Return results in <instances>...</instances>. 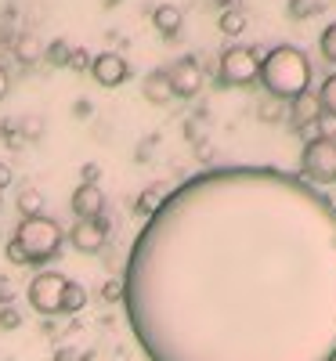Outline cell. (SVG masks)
Listing matches in <instances>:
<instances>
[{
    "label": "cell",
    "instance_id": "6da1fadb",
    "mask_svg": "<svg viewBox=\"0 0 336 361\" xmlns=\"http://www.w3.org/2000/svg\"><path fill=\"white\" fill-rule=\"evenodd\" d=\"M148 361H336V209L279 170H210L148 217L124 275Z\"/></svg>",
    "mask_w": 336,
    "mask_h": 361
},
{
    "label": "cell",
    "instance_id": "7a4b0ae2",
    "mask_svg": "<svg viewBox=\"0 0 336 361\" xmlns=\"http://www.w3.org/2000/svg\"><path fill=\"white\" fill-rule=\"evenodd\" d=\"M257 83L264 94L275 102H293L304 90H311V62L296 44H279L260 58V76Z\"/></svg>",
    "mask_w": 336,
    "mask_h": 361
},
{
    "label": "cell",
    "instance_id": "3957f363",
    "mask_svg": "<svg viewBox=\"0 0 336 361\" xmlns=\"http://www.w3.org/2000/svg\"><path fill=\"white\" fill-rule=\"evenodd\" d=\"M11 238H15V243L22 246V253H25V264H33V267H44L47 260H54L58 253H62V243H66L62 224H58L54 217H47V214H37V217H22Z\"/></svg>",
    "mask_w": 336,
    "mask_h": 361
},
{
    "label": "cell",
    "instance_id": "277c9868",
    "mask_svg": "<svg viewBox=\"0 0 336 361\" xmlns=\"http://www.w3.org/2000/svg\"><path fill=\"white\" fill-rule=\"evenodd\" d=\"M300 173L308 185H336V137H315L304 145Z\"/></svg>",
    "mask_w": 336,
    "mask_h": 361
},
{
    "label": "cell",
    "instance_id": "5b68a950",
    "mask_svg": "<svg viewBox=\"0 0 336 361\" xmlns=\"http://www.w3.org/2000/svg\"><path fill=\"white\" fill-rule=\"evenodd\" d=\"M260 76V54L257 47H228L221 51V62H217V80L224 87H250Z\"/></svg>",
    "mask_w": 336,
    "mask_h": 361
},
{
    "label": "cell",
    "instance_id": "8992f818",
    "mask_svg": "<svg viewBox=\"0 0 336 361\" xmlns=\"http://www.w3.org/2000/svg\"><path fill=\"white\" fill-rule=\"evenodd\" d=\"M66 275H58V271H37L33 282H29L25 296H29V307L44 318H54L62 314V296H66Z\"/></svg>",
    "mask_w": 336,
    "mask_h": 361
},
{
    "label": "cell",
    "instance_id": "52a82bcc",
    "mask_svg": "<svg viewBox=\"0 0 336 361\" xmlns=\"http://www.w3.org/2000/svg\"><path fill=\"white\" fill-rule=\"evenodd\" d=\"M105 243H109V217H105V214L95 217V221H76L73 231H69V246H73L76 253H83V257L102 253Z\"/></svg>",
    "mask_w": 336,
    "mask_h": 361
},
{
    "label": "cell",
    "instance_id": "ba28073f",
    "mask_svg": "<svg viewBox=\"0 0 336 361\" xmlns=\"http://www.w3.org/2000/svg\"><path fill=\"white\" fill-rule=\"evenodd\" d=\"M167 80H170L174 98H196L203 90V66L196 62L192 54H185V58H177V62L167 69Z\"/></svg>",
    "mask_w": 336,
    "mask_h": 361
},
{
    "label": "cell",
    "instance_id": "9c48e42d",
    "mask_svg": "<svg viewBox=\"0 0 336 361\" xmlns=\"http://www.w3.org/2000/svg\"><path fill=\"white\" fill-rule=\"evenodd\" d=\"M90 76H95L98 87H119V83H127L131 66L119 51H102V54H95V62H90Z\"/></svg>",
    "mask_w": 336,
    "mask_h": 361
},
{
    "label": "cell",
    "instance_id": "30bf717a",
    "mask_svg": "<svg viewBox=\"0 0 336 361\" xmlns=\"http://www.w3.org/2000/svg\"><path fill=\"white\" fill-rule=\"evenodd\" d=\"M69 209L76 221H95L105 214V192L98 185H76L73 199H69Z\"/></svg>",
    "mask_w": 336,
    "mask_h": 361
},
{
    "label": "cell",
    "instance_id": "8fae6325",
    "mask_svg": "<svg viewBox=\"0 0 336 361\" xmlns=\"http://www.w3.org/2000/svg\"><path fill=\"white\" fill-rule=\"evenodd\" d=\"M286 116H289L293 130H296V127H308V123H318V119H322V105H318V94H311V90H304L300 98H293V102H289Z\"/></svg>",
    "mask_w": 336,
    "mask_h": 361
},
{
    "label": "cell",
    "instance_id": "7c38bea8",
    "mask_svg": "<svg viewBox=\"0 0 336 361\" xmlns=\"http://www.w3.org/2000/svg\"><path fill=\"white\" fill-rule=\"evenodd\" d=\"M174 188H170V180H156V185H148L141 195H138V202H134V217H141V221H148L156 209L167 202V195H170Z\"/></svg>",
    "mask_w": 336,
    "mask_h": 361
},
{
    "label": "cell",
    "instance_id": "4fadbf2b",
    "mask_svg": "<svg viewBox=\"0 0 336 361\" xmlns=\"http://www.w3.org/2000/svg\"><path fill=\"white\" fill-rule=\"evenodd\" d=\"M141 94H145V102H152V105H170L174 90H170L167 69H152V73L141 80Z\"/></svg>",
    "mask_w": 336,
    "mask_h": 361
},
{
    "label": "cell",
    "instance_id": "5bb4252c",
    "mask_svg": "<svg viewBox=\"0 0 336 361\" xmlns=\"http://www.w3.org/2000/svg\"><path fill=\"white\" fill-rule=\"evenodd\" d=\"M152 25H156L160 37H177L181 25H185V15H181L177 4H160L156 11H152Z\"/></svg>",
    "mask_w": 336,
    "mask_h": 361
},
{
    "label": "cell",
    "instance_id": "9a60e30c",
    "mask_svg": "<svg viewBox=\"0 0 336 361\" xmlns=\"http://www.w3.org/2000/svg\"><path fill=\"white\" fill-rule=\"evenodd\" d=\"M83 307H87V286L76 282V279H69V282H66V296H62V314L76 318Z\"/></svg>",
    "mask_w": 336,
    "mask_h": 361
},
{
    "label": "cell",
    "instance_id": "2e32d148",
    "mask_svg": "<svg viewBox=\"0 0 336 361\" xmlns=\"http://www.w3.org/2000/svg\"><path fill=\"white\" fill-rule=\"evenodd\" d=\"M15 54H18V62H22V66H37L40 58H44V44H40L33 33H25V37H18Z\"/></svg>",
    "mask_w": 336,
    "mask_h": 361
},
{
    "label": "cell",
    "instance_id": "e0dca14e",
    "mask_svg": "<svg viewBox=\"0 0 336 361\" xmlns=\"http://www.w3.org/2000/svg\"><path fill=\"white\" fill-rule=\"evenodd\" d=\"M44 130H47V119H44L40 112H25V116H18V134H22V141H40Z\"/></svg>",
    "mask_w": 336,
    "mask_h": 361
},
{
    "label": "cell",
    "instance_id": "ac0fdd59",
    "mask_svg": "<svg viewBox=\"0 0 336 361\" xmlns=\"http://www.w3.org/2000/svg\"><path fill=\"white\" fill-rule=\"evenodd\" d=\"M15 206H18L22 217H37V214H44V195L37 188H22L18 199H15Z\"/></svg>",
    "mask_w": 336,
    "mask_h": 361
},
{
    "label": "cell",
    "instance_id": "d6986e66",
    "mask_svg": "<svg viewBox=\"0 0 336 361\" xmlns=\"http://www.w3.org/2000/svg\"><path fill=\"white\" fill-rule=\"evenodd\" d=\"M318 105H322V116L336 119V73H329L318 87Z\"/></svg>",
    "mask_w": 336,
    "mask_h": 361
},
{
    "label": "cell",
    "instance_id": "ffe728a7",
    "mask_svg": "<svg viewBox=\"0 0 336 361\" xmlns=\"http://www.w3.org/2000/svg\"><path fill=\"white\" fill-rule=\"evenodd\" d=\"M221 33L224 37H239V33H246V15H242L239 8H228V11H221Z\"/></svg>",
    "mask_w": 336,
    "mask_h": 361
},
{
    "label": "cell",
    "instance_id": "44dd1931",
    "mask_svg": "<svg viewBox=\"0 0 336 361\" xmlns=\"http://www.w3.org/2000/svg\"><path fill=\"white\" fill-rule=\"evenodd\" d=\"M44 58H47L54 69H66V66H69V58H73L69 40H54V44H47V47H44Z\"/></svg>",
    "mask_w": 336,
    "mask_h": 361
},
{
    "label": "cell",
    "instance_id": "7402d4cb",
    "mask_svg": "<svg viewBox=\"0 0 336 361\" xmlns=\"http://www.w3.org/2000/svg\"><path fill=\"white\" fill-rule=\"evenodd\" d=\"M318 51H322V58L329 66H336V22H329L325 29H322V37H318Z\"/></svg>",
    "mask_w": 336,
    "mask_h": 361
},
{
    "label": "cell",
    "instance_id": "603a6c76",
    "mask_svg": "<svg viewBox=\"0 0 336 361\" xmlns=\"http://www.w3.org/2000/svg\"><path fill=\"white\" fill-rule=\"evenodd\" d=\"M286 116V102H275V98H264L257 105V119H264V123H279V119Z\"/></svg>",
    "mask_w": 336,
    "mask_h": 361
},
{
    "label": "cell",
    "instance_id": "cb8c5ba5",
    "mask_svg": "<svg viewBox=\"0 0 336 361\" xmlns=\"http://www.w3.org/2000/svg\"><path fill=\"white\" fill-rule=\"evenodd\" d=\"M18 325H22V311H18L15 304L0 307V333H15Z\"/></svg>",
    "mask_w": 336,
    "mask_h": 361
},
{
    "label": "cell",
    "instance_id": "d4e9b609",
    "mask_svg": "<svg viewBox=\"0 0 336 361\" xmlns=\"http://www.w3.org/2000/svg\"><path fill=\"white\" fill-rule=\"evenodd\" d=\"M0 134H4V145L11 148V152H18V148H22V134H18V119H4V123H0Z\"/></svg>",
    "mask_w": 336,
    "mask_h": 361
},
{
    "label": "cell",
    "instance_id": "484cf974",
    "mask_svg": "<svg viewBox=\"0 0 336 361\" xmlns=\"http://www.w3.org/2000/svg\"><path fill=\"white\" fill-rule=\"evenodd\" d=\"M102 300L105 304H119V300H124V279H109L102 286Z\"/></svg>",
    "mask_w": 336,
    "mask_h": 361
},
{
    "label": "cell",
    "instance_id": "4316f807",
    "mask_svg": "<svg viewBox=\"0 0 336 361\" xmlns=\"http://www.w3.org/2000/svg\"><path fill=\"white\" fill-rule=\"evenodd\" d=\"M102 180V166L98 163H83L80 166V185H98Z\"/></svg>",
    "mask_w": 336,
    "mask_h": 361
},
{
    "label": "cell",
    "instance_id": "83f0119b",
    "mask_svg": "<svg viewBox=\"0 0 336 361\" xmlns=\"http://www.w3.org/2000/svg\"><path fill=\"white\" fill-rule=\"evenodd\" d=\"M87 357H90V350L83 354V350H76V347H58L51 361H87Z\"/></svg>",
    "mask_w": 336,
    "mask_h": 361
},
{
    "label": "cell",
    "instance_id": "f1b7e54d",
    "mask_svg": "<svg viewBox=\"0 0 336 361\" xmlns=\"http://www.w3.org/2000/svg\"><path fill=\"white\" fill-rule=\"evenodd\" d=\"M90 62H95V58H90V54L80 47V51H73V58H69V69H76V73L87 69V73H90Z\"/></svg>",
    "mask_w": 336,
    "mask_h": 361
},
{
    "label": "cell",
    "instance_id": "f546056e",
    "mask_svg": "<svg viewBox=\"0 0 336 361\" xmlns=\"http://www.w3.org/2000/svg\"><path fill=\"white\" fill-rule=\"evenodd\" d=\"M15 293H18V289H15V282H11L8 275H0V307H8L11 300H15Z\"/></svg>",
    "mask_w": 336,
    "mask_h": 361
},
{
    "label": "cell",
    "instance_id": "4dcf8cb0",
    "mask_svg": "<svg viewBox=\"0 0 336 361\" xmlns=\"http://www.w3.org/2000/svg\"><path fill=\"white\" fill-rule=\"evenodd\" d=\"M4 257H8V260H11L15 267H25V253H22V246L15 243V238H11L8 246H4Z\"/></svg>",
    "mask_w": 336,
    "mask_h": 361
},
{
    "label": "cell",
    "instance_id": "1f68e13d",
    "mask_svg": "<svg viewBox=\"0 0 336 361\" xmlns=\"http://www.w3.org/2000/svg\"><path fill=\"white\" fill-rule=\"evenodd\" d=\"M90 112H95L90 98H76V102H73V116H76V119H90Z\"/></svg>",
    "mask_w": 336,
    "mask_h": 361
},
{
    "label": "cell",
    "instance_id": "d6a6232c",
    "mask_svg": "<svg viewBox=\"0 0 336 361\" xmlns=\"http://www.w3.org/2000/svg\"><path fill=\"white\" fill-rule=\"evenodd\" d=\"M11 94V73L4 69V66H0V102H4Z\"/></svg>",
    "mask_w": 336,
    "mask_h": 361
},
{
    "label": "cell",
    "instance_id": "836d02e7",
    "mask_svg": "<svg viewBox=\"0 0 336 361\" xmlns=\"http://www.w3.org/2000/svg\"><path fill=\"white\" fill-rule=\"evenodd\" d=\"M11 185H15V173H11V166H8V163H0V192L11 188Z\"/></svg>",
    "mask_w": 336,
    "mask_h": 361
},
{
    "label": "cell",
    "instance_id": "e575fe53",
    "mask_svg": "<svg viewBox=\"0 0 336 361\" xmlns=\"http://www.w3.org/2000/svg\"><path fill=\"white\" fill-rule=\"evenodd\" d=\"M102 4H105V8H112V4H124V0H102Z\"/></svg>",
    "mask_w": 336,
    "mask_h": 361
},
{
    "label": "cell",
    "instance_id": "d590c367",
    "mask_svg": "<svg viewBox=\"0 0 336 361\" xmlns=\"http://www.w3.org/2000/svg\"><path fill=\"white\" fill-rule=\"evenodd\" d=\"M217 4H224V11H228V4H235V0H217Z\"/></svg>",
    "mask_w": 336,
    "mask_h": 361
},
{
    "label": "cell",
    "instance_id": "8d00e7d4",
    "mask_svg": "<svg viewBox=\"0 0 336 361\" xmlns=\"http://www.w3.org/2000/svg\"><path fill=\"white\" fill-rule=\"evenodd\" d=\"M0 243H4V231H0Z\"/></svg>",
    "mask_w": 336,
    "mask_h": 361
},
{
    "label": "cell",
    "instance_id": "74e56055",
    "mask_svg": "<svg viewBox=\"0 0 336 361\" xmlns=\"http://www.w3.org/2000/svg\"><path fill=\"white\" fill-rule=\"evenodd\" d=\"M0 195H4V192H0Z\"/></svg>",
    "mask_w": 336,
    "mask_h": 361
}]
</instances>
